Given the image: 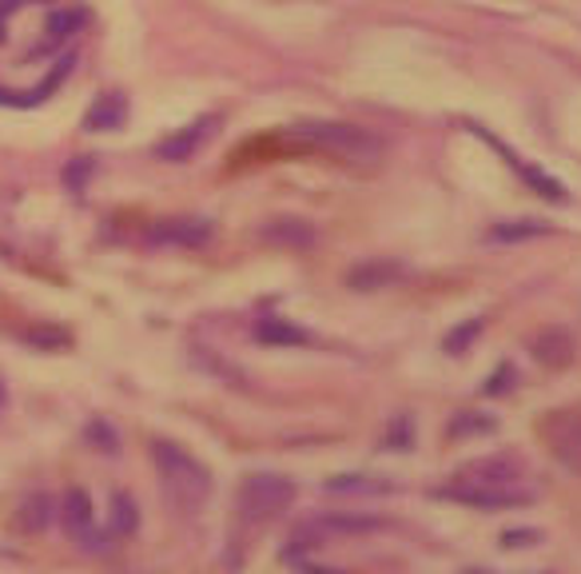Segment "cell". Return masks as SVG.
I'll use <instances>...</instances> for the list:
<instances>
[{"instance_id":"21","label":"cell","mask_w":581,"mask_h":574,"mask_svg":"<svg viewBox=\"0 0 581 574\" xmlns=\"http://www.w3.org/2000/svg\"><path fill=\"white\" fill-rule=\"evenodd\" d=\"M483 328H486V320H483V315H474V320H466V323H462V328H454V332H450L446 340H442V347H446L450 355L470 352V347H474V340L483 335Z\"/></svg>"},{"instance_id":"8","label":"cell","mask_w":581,"mask_h":574,"mask_svg":"<svg viewBox=\"0 0 581 574\" xmlns=\"http://www.w3.org/2000/svg\"><path fill=\"white\" fill-rule=\"evenodd\" d=\"M537 435L566 471L581 475V411H549L537 423Z\"/></svg>"},{"instance_id":"10","label":"cell","mask_w":581,"mask_h":574,"mask_svg":"<svg viewBox=\"0 0 581 574\" xmlns=\"http://www.w3.org/2000/svg\"><path fill=\"white\" fill-rule=\"evenodd\" d=\"M216 128H220V116H199V120L184 124V128H176L172 136H164V140L155 144L152 148L155 160H164V164H184V160H191V156L216 136Z\"/></svg>"},{"instance_id":"1","label":"cell","mask_w":581,"mask_h":574,"mask_svg":"<svg viewBox=\"0 0 581 574\" xmlns=\"http://www.w3.org/2000/svg\"><path fill=\"white\" fill-rule=\"evenodd\" d=\"M295 495H299L295 483L287 475H275V471H252V475L240 479V491H235V519H231V547L240 542V554H235V559H243V551L295 503Z\"/></svg>"},{"instance_id":"3","label":"cell","mask_w":581,"mask_h":574,"mask_svg":"<svg viewBox=\"0 0 581 574\" xmlns=\"http://www.w3.org/2000/svg\"><path fill=\"white\" fill-rule=\"evenodd\" d=\"M379 530H386V519L383 515H371V510H318V515H311V519H303L291 530L283 559L295 563V559H303V554L323 547V542L367 539V535H379Z\"/></svg>"},{"instance_id":"2","label":"cell","mask_w":581,"mask_h":574,"mask_svg":"<svg viewBox=\"0 0 581 574\" xmlns=\"http://www.w3.org/2000/svg\"><path fill=\"white\" fill-rule=\"evenodd\" d=\"M152 463H155V475H160V486H164L167 503L191 519L199 510L208 507L211 491H216V479L204 463H199L196 455L179 447L172 439H155L152 443Z\"/></svg>"},{"instance_id":"28","label":"cell","mask_w":581,"mask_h":574,"mask_svg":"<svg viewBox=\"0 0 581 574\" xmlns=\"http://www.w3.org/2000/svg\"><path fill=\"white\" fill-rule=\"evenodd\" d=\"M24 4H36V0H0V41L9 36V21L24 9Z\"/></svg>"},{"instance_id":"13","label":"cell","mask_w":581,"mask_h":574,"mask_svg":"<svg viewBox=\"0 0 581 574\" xmlns=\"http://www.w3.org/2000/svg\"><path fill=\"white\" fill-rule=\"evenodd\" d=\"M128 120V96L124 92H104V96L84 112V128L89 133H116Z\"/></svg>"},{"instance_id":"11","label":"cell","mask_w":581,"mask_h":574,"mask_svg":"<svg viewBox=\"0 0 581 574\" xmlns=\"http://www.w3.org/2000/svg\"><path fill=\"white\" fill-rule=\"evenodd\" d=\"M573 352H578V343H573V335L566 332V328H542V332L530 340V355H534L542 367H554V371L570 367Z\"/></svg>"},{"instance_id":"16","label":"cell","mask_w":581,"mask_h":574,"mask_svg":"<svg viewBox=\"0 0 581 574\" xmlns=\"http://www.w3.org/2000/svg\"><path fill=\"white\" fill-rule=\"evenodd\" d=\"M255 340L267 343V347H299V343H311V335L295 323L279 320V315H267V320L255 323Z\"/></svg>"},{"instance_id":"26","label":"cell","mask_w":581,"mask_h":574,"mask_svg":"<svg viewBox=\"0 0 581 574\" xmlns=\"http://www.w3.org/2000/svg\"><path fill=\"white\" fill-rule=\"evenodd\" d=\"M89 439H92V443H100L96 451H108V455L116 451V447H120V439H116V431H112L108 423H100V420L89 427Z\"/></svg>"},{"instance_id":"14","label":"cell","mask_w":581,"mask_h":574,"mask_svg":"<svg viewBox=\"0 0 581 574\" xmlns=\"http://www.w3.org/2000/svg\"><path fill=\"white\" fill-rule=\"evenodd\" d=\"M493 144H498V140H493ZM498 148H502V144H498ZM502 156H506V160H510V168H514L518 176L526 180L530 188H534L542 199H554V204H566V199H570V192L561 188V184H558V180H554V176H546L542 168L526 164V160H518V156H514V152H506V148H502Z\"/></svg>"},{"instance_id":"22","label":"cell","mask_w":581,"mask_h":574,"mask_svg":"<svg viewBox=\"0 0 581 574\" xmlns=\"http://www.w3.org/2000/svg\"><path fill=\"white\" fill-rule=\"evenodd\" d=\"M21 510H24V515H21V527L24 530H45L48 519H53V498H48V495H33Z\"/></svg>"},{"instance_id":"7","label":"cell","mask_w":581,"mask_h":574,"mask_svg":"<svg viewBox=\"0 0 581 574\" xmlns=\"http://www.w3.org/2000/svg\"><path fill=\"white\" fill-rule=\"evenodd\" d=\"M60 523H65L68 539L77 542L80 551L100 554L112 547V535L108 530H100V523H96V507H92L89 491H80V486H72L65 495V503H60Z\"/></svg>"},{"instance_id":"24","label":"cell","mask_w":581,"mask_h":574,"mask_svg":"<svg viewBox=\"0 0 581 574\" xmlns=\"http://www.w3.org/2000/svg\"><path fill=\"white\" fill-rule=\"evenodd\" d=\"M537 542H542V530H537V527L506 530V535H502V547H506V551H518V547H537Z\"/></svg>"},{"instance_id":"12","label":"cell","mask_w":581,"mask_h":574,"mask_svg":"<svg viewBox=\"0 0 581 574\" xmlns=\"http://www.w3.org/2000/svg\"><path fill=\"white\" fill-rule=\"evenodd\" d=\"M259 236H264L267 243H275V248H291V252H307V248H315V240H318L315 223L299 220V216H279V220H267Z\"/></svg>"},{"instance_id":"19","label":"cell","mask_w":581,"mask_h":574,"mask_svg":"<svg viewBox=\"0 0 581 574\" xmlns=\"http://www.w3.org/2000/svg\"><path fill=\"white\" fill-rule=\"evenodd\" d=\"M323 491H327V495H386L391 483H374V479H367V475H339V479H327Z\"/></svg>"},{"instance_id":"15","label":"cell","mask_w":581,"mask_h":574,"mask_svg":"<svg viewBox=\"0 0 581 574\" xmlns=\"http://www.w3.org/2000/svg\"><path fill=\"white\" fill-rule=\"evenodd\" d=\"M549 232H554V223L546 220H502L486 232V243H526V240H542Z\"/></svg>"},{"instance_id":"30","label":"cell","mask_w":581,"mask_h":574,"mask_svg":"<svg viewBox=\"0 0 581 574\" xmlns=\"http://www.w3.org/2000/svg\"><path fill=\"white\" fill-rule=\"evenodd\" d=\"M299 571H303V574H342V571H327V566L307 563V559H299Z\"/></svg>"},{"instance_id":"20","label":"cell","mask_w":581,"mask_h":574,"mask_svg":"<svg viewBox=\"0 0 581 574\" xmlns=\"http://www.w3.org/2000/svg\"><path fill=\"white\" fill-rule=\"evenodd\" d=\"M80 28V12H56L53 21H48V28H45V41H40V48H56V45H65L68 36L77 33Z\"/></svg>"},{"instance_id":"25","label":"cell","mask_w":581,"mask_h":574,"mask_svg":"<svg viewBox=\"0 0 581 574\" xmlns=\"http://www.w3.org/2000/svg\"><path fill=\"white\" fill-rule=\"evenodd\" d=\"M386 447H391V451H410V420H406V415H398V420L391 423Z\"/></svg>"},{"instance_id":"17","label":"cell","mask_w":581,"mask_h":574,"mask_svg":"<svg viewBox=\"0 0 581 574\" xmlns=\"http://www.w3.org/2000/svg\"><path fill=\"white\" fill-rule=\"evenodd\" d=\"M398 276H403V267L398 264H391V260H371V264L355 267L351 276H347V284H351L355 291H374V287L395 284Z\"/></svg>"},{"instance_id":"4","label":"cell","mask_w":581,"mask_h":574,"mask_svg":"<svg viewBox=\"0 0 581 574\" xmlns=\"http://www.w3.org/2000/svg\"><path fill=\"white\" fill-rule=\"evenodd\" d=\"M291 136L318 152H330L347 160V164L362 168V164H379L383 160V140L371 133V128H359V124H339V120H303L291 128Z\"/></svg>"},{"instance_id":"5","label":"cell","mask_w":581,"mask_h":574,"mask_svg":"<svg viewBox=\"0 0 581 574\" xmlns=\"http://www.w3.org/2000/svg\"><path fill=\"white\" fill-rule=\"evenodd\" d=\"M434 495L446 498V503H462V507H470V510H490V515H498V510L534 507V503H537V486H530V483H518V486H474V483H454V479H446V483L434 486Z\"/></svg>"},{"instance_id":"27","label":"cell","mask_w":581,"mask_h":574,"mask_svg":"<svg viewBox=\"0 0 581 574\" xmlns=\"http://www.w3.org/2000/svg\"><path fill=\"white\" fill-rule=\"evenodd\" d=\"M510 379H514V367H510V364H502V367H498V376H493V379H486L483 395H506V391H510Z\"/></svg>"},{"instance_id":"23","label":"cell","mask_w":581,"mask_h":574,"mask_svg":"<svg viewBox=\"0 0 581 574\" xmlns=\"http://www.w3.org/2000/svg\"><path fill=\"white\" fill-rule=\"evenodd\" d=\"M498 427V420H490V415H478V411H462V415H454L450 420V435H474V431H493Z\"/></svg>"},{"instance_id":"6","label":"cell","mask_w":581,"mask_h":574,"mask_svg":"<svg viewBox=\"0 0 581 574\" xmlns=\"http://www.w3.org/2000/svg\"><path fill=\"white\" fill-rule=\"evenodd\" d=\"M450 479L454 483H474V486H518V483H530V463L518 451H493L462 463Z\"/></svg>"},{"instance_id":"31","label":"cell","mask_w":581,"mask_h":574,"mask_svg":"<svg viewBox=\"0 0 581 574\" xmlns=\"http://www.w3.org/2000/svg\"><path fill=\"white\" fill-rule=\"evenodd\" d=\"M466 574H498V571H466ZM534 574H549V571H534Z\"/></svg>"},{"instance_id":"18","label":"cell","mask_w":581,"mask_h":574,"mask_svg":"<svg viewBox=\"0 0 581 574\" xmlns=\"http://www.w3.org/2000/svg\"><path fill=\"white\" fill-rule=\"evenodd\" d=\"M136 527H140V510H136L132 495H116L112 498V527L108 535L112 539H128V535H136Z\"/></svg>"},{"instance_id":"9","label":"cell","mask_w":581,"mask_h":574,"mask_svg":"<svg viewBox=\"0 0 581 574\" xmlns=\"http://www.w3.org/2000/svg\"><path fill=\"white\" fill-rule=\"evenodd\" d=\"M216 236V223L204 220V216H176V220H155L143 240L152 243V248H187V252H196L204 243H211Z\"/></svg>"},{"instance_id":"29","label":"cell","mask_w":581,"mask_h":574,"mask_svg":"<svg viewBox=\"0 0 581 574\" xmlns=\"http://www.w3.org/2000/svg\"><path fill=\"white\" fill-rule=\"evenodd\" d=\"M89 172H92V160H89V156H80V160H77V164H72V168H68V172H65V176H68V184H72V188H84V180H89Z\"/></svg>"}]
</instances>
